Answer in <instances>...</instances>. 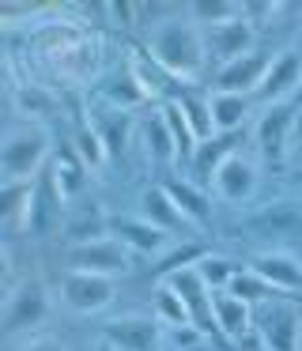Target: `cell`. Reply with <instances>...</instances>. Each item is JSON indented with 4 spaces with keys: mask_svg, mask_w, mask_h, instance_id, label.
<instances>
[{
    "mask_svg": "<svg viewBox=\"0 0 302 351\" xmlns=\"http://www.w3.org/2000/svg\"><path fill=\"white\" fill-rule=\"evenodd\" d=\"M19 351H65V343L53 340V336H30Z\"/></svg>",
    "mask_w": 302,
    "mask_h": 351,
    "instance_id": "e575fe53",
    "label": "cell"
},
{
    "mask_svg": "<svg viewBox=\"0 0 302 351\" xmlns=\"http://www.w3.org/2000/svg\"><path fill=\"white\" fill-rule=\"evenodd\" d=\"M110 238H117L128 253H140V257H159L170 245V234L151 227L140 215H110Z\"/></svg>",
    "mask_w": 302,
    "mask_h": 351,
    "instance_id": "8fae6325",
    "label": "cell"
},
{
    "mask_svg": "<svg viewBox=\"0 0 302 351\" xmlns=\"http://www.w3.org/2000/svg\"><path fill=\"white\" fill-rule=\"evenodd\" d=\"M294 155H299V159H302V136H299V144H294Z\"/></svg>",
    "mask_w": 302,
    "mask_h": 351,
    "instance_id": "8d00e7d4",
    "label": "cell"
},
{
    "mask_svg": "<svg viewBox=\"0 0 302 351\" xmlns=\"http://www.w3.org/2000/svg\"><path fill=\"white\" fill-rule=\"evenodd\" d=\"M57 287H60L65 306L76 310V313H102L106 306H113V298H117L113 280H106V276H91V272H72V268L60 276Z\"/></svg>",
    "mask_w": 302,
    "mask_h": 351,
    "instance_id": "277c9868",
    "label": "cell"
},
{
    "mask_svg": "<svg viewBox=\"0 0 302 351\" xmlns=\"http://www.w3.org/2000/svg\"><path fill=\"white\" fill-rule=\"evenodd\" d=\"M128 250L117 242V238H98V242L87 245H68V268L72 272H91V276H125L128 272Z\"/></svg>",
    "mask_w": 302,
    "mask_h": 351,
    "instance_id": "5b68a950",
    "label": "cell"
},
{
    "mask_svg": "<svg viewBox=\"0 0 302 351\" xmlns=\"http://www.w3.org/2000/svg\"><path fill=\"white\" fill-rule=\"evenodd\" d=\"M148 99H151V95L143 91V84L136 80V72L128 69V64L102 80V102H106V106H113V110H125V114H128V110L143 106Z\"/></svg>",
    "mask_w": 302,
    "mask_h": 351,
    "instance_id": "ac0fdd59",
    "label": "cell"
},
{
    "mask_svg": "<svg viewBox=\"0 0 302 351\" xmlns=\"http://www.w3.org/2000/svg\"><path fill=\"white\" fill-rule=\"evenodd\" d=\"M302 87V49L287 46L272 57L268 72H264L261 87H257L253 99H261L264 106H276V102H291V95Z\"/></svg>",
    "mask_w": 302,
    "mask_h": 351,
    "instance_id": "52a82bcc",
    "label": "cell"
},
{
    "mask_svg": "<svg viewBox=\"0 0 302 351\" xmlns=\"http://www.w3.org/2000/svg\"><path fill=\"white\" fill-rule=\"evenodd\" d=\"M128 69L136 72V80L143 84V91H148L151 99H163V91H166V84H170V76H166V72L159 69L155 61H151L148 49H136V53L128 57Z\"/></svg>",
    "mask_w": 302,
    "mask_h": 351,
    "instance_id": "4dcf8cb0",
    "label": "cell"
},
{
    "mask_svg": "<svg viewBox=\"0 0 302 351\" xmlns=\"http://www.w3.org/2000/svg\"><path fill=\"white\" fill-rule=\"evenodd\" d=\"M185 351H219V348H216V343H211V340H200V343H196V348H185Z\"/></svg>",
    "mask_w": 302,
    "mask_h": 351,
    "instance_id": "d590c367",
    "label": "cell"
},
{
    "mask_svg": "<svg viewBox=\"0 0 302 351\" xmlns=\"http://www.w3.org/2000/svg\"><path fill=\"white\" fill-rule=\"evenodd\" d=\"M226 291H231L234 298H242V302H249V306H264V302L272 298V291H276V287H272L264 276H257L253 268H238Z\"/></svg>",
    "mask_w": 302,
    "mask_h": 351,
    "instance_id": "f1b7e54d",
    "label": "cell"
},
{
    "mask_svg": "<svg viewBox=\"0 0 302 351\" xmlns=\"http://www.w3.org/2000/svg\"><path fill=\"white\" fill-rule=\"evenodd\" d=\"M299 351H302V340H299Z\"/></svg>",
    "mask_w": 302,
    "mask_h": 351,
    "instance_id": "f35d334b",
    "label": "cell"
},
{
    "mask_svg": "<svg viewBox=\"0 0 302 351\" xmlns=\"http://www.w3.org/2000/svg\"><path fill=\"white\" fill-rule=\"evenodd\" d=\"M211 306H216V325L226 340H242V336L249 332V325H253V306L249 302L234 298L231 291H219V295L211 298Z\"/></svg>",
    "mask_w": 302,
    "mask_h": 351,
    "instance_id": "d6986e66",
    "label": "cell"
},
{
    "mask_svg": "<svg viewBox=\"0 0 302 351\" xmlns=\"http://www.w3.org/2000/svg\"><path fill=\"white\" fill-rule=\"evenodd\" d=\"M253 38H257V27L249 23L246 16L231 19V23H219V27H204V46H208V61H216L219 69L238 57L253 53Z\"/></svg>",
    "mask_w": 302,
    "mask_h": 351,
    "instance_id": "9c48e42d",
    "label": "cell"
},
{
    "mask_svg": "<svg viewBox=\"0 0 302 351\" xmlns=\"http://www.w3.org/2000/svg\"><path fill=\"white\" fill-rule=\"evenodd\" d=\"M178 99V106H181V114H185V121L193 125V132H196V140H211L216 136V125H211V106H208V95H196V91H181V95H174Z\"/></svg>",
    "mask_w": 302,
    "mask_h": 351,
    "instance_id": "83f0119b",
    "label": "cell"
},
{
    "mask_svg": "<svg viewBox=\"0 0 302 351\" xmlns=\"http://www.w3.org/2000/svg\"><path fill=\"white\" fill-rule=\"evenodd\" d=\"M72 152H76V159H80L87 170H102V167H110V159H106V147H102V140H98V132L91 129V121H83L80 129H76V136H72Z\"/></svg>",
    "mask_w": 302,
    "mask_h": 351,
    "instance_id": "f546056e",
    "label": "cell"
},
{
    "mask_svg": "<svg viewBox=\"0 0 302 351\" xmlns=\"http://www.w3.org/2000/svg\"><path fill=\"white\" fill-rule=\"evenodd\" d=\"M102 340L113 351H155L159 348V325L155 317H140V313H128V317H113L102 325Z\"/></svg>",
    "mask_w": 302,
    "mask_h": 351,
    "instance_id": "4fadbf2b",
    "label": "cell"
},
{
    "mask_svg": "<svg viewBox=\"0 0 302 351\" xmlns=\"http://www.w3.org/2000/svg\"><path fill=\"white\" fill-rule=\"evenodd\" d=\"M208 106H211V125H216V136H231V132L249 117V99H246V95L211 91L208 95Z\"/></svg>",
    "mask_w": 302,
    "mask_h": 351,
    "instance_id": "44dd1931",
    "label": "cell"
},
{
    "mask_svg": "<svg viewBox=\"0 0 302 351\" xmlns=\"http://www.w3.org/2000/svg\"><path fill=\"white\" fill-rule=\"evenodd\" d=\"M87 121H91V129L98 132V140H102L106 159L110 162L125 159L128 136H132V117H128L125 110H113V106H106V102H98V106L87 110Z\"/></svg>",
    "mask_w": 302,
    "mask_h": 351,
    "instance_id": "5bb4252c",
    "label": "cell"
},
{
    "mask_svg": "<svg viewBox=\"0 0 302 351\" xmlns=\"http://www.w3.org/2000/svg\"><path fill=\"white\" fill-rule=\"evenodd\" d=\"M140 140H143V152H148L151 167H174V162L181 159L178 144H174V132H170V125H166V117H163V110H155L151 117H143Z\"/></svg>",
    "mask_w": 302,
    "mask_h": 351,
    "instance_id": "e0dca14e",
    "label": "cell"
},
{
    "mask_svg": "<svg viewBox=\"0 0 302 351\" xmlns=\"http://www.w3.org/2000/svg\"><path fill=\"white\" fill-rule=\"evenodd\" d=\"M272 57L261 53V49H253V53L238 57V61L223 64V69L216 72V91H226V95H246V99H253L257 87H261L264 72H268Z\"/></svg>",
    "mask_w": 302,
    "mask_h": 351,
    "instance_id": "7c38bea8",
    "label": "cell"
},
{
    "mask_svg": "<svg viewBox=\"0 0 302 351\" xmlns=\"http://www.w3.org/2000/svg\"><path fill=\"white\" fill-rule=\"evenodd\" d=\"M185 12L200 27H219L246 16V4H238V0H193V4H185Z\"/></svg>",
    "mask_w": 302,
    "mask_h": 351,
    "instance_id": "4316f807",
    "label": "cell"
},
{
    "mask_svg": "<svg viewBox=\"0 0 302 351\" xmlns=\"http://www.w3.org/2000/svg\"><path fill=\"white\" fill-rule=\"evenodd\" d=\"M294 102H276V106H264V114L257 117L253 140L261 147L264 159L279 162L287 155V140H291V125H294Z\"/></svg>",
    "mask_w": 302,
    "mask_h": 351,
    "instance_id": "30bf717a",
    "label": "cell"
},
{
    "mask_svg": "<svg viewBox=\"0 0 302 351\" xmlns=\"http://www.w3.org/2000/svg\"><path fill=\"white\" fill-rule=\"evenodd\" d=\"M136 215H140V219H148L151 227L166 230L170 238L178 234V230H196L193 223L178 212V204L170 200L166 185H148V189L140 193V200H136Z\"/></svg>",
    "mask_w": 302,
    "mask_h": 351,
    "instance_id": "9a60e30c",
    "label": "cell"
},
{
    "mask_svg": "<svg viewBox=\"0 0 302 351\" xmlns=\"http://www.w3.org/2000/svg\"><path fill=\"white\" fill-rule=\"evenodd\" d=\"M196 272H200L204 283H208L211 295H219V291L231 287V280H234V272H238V268H234L226 257H219V253H204V257L196 261Z\"/></svg>",
    "mask_w": 302,
    "mask_h": 351,
    "instance_id": "1f68e13d",
    "label": "cell"
},
{
    "mask_svg": "<svg viewBox=\"0 0 302 351\" xmlns=\"http://www.w3.org/2000/svg\"><path fill=\"white\" fill-rule=\"evenodd\" d=\"M15 106H19V114L27 117V121H38L42 114L53 110V95L42 91V87H19V91H15Z\"/></svg>",
    "mask_w": 302,
    "mask_h": 351,
    "instance_id": "836d02e7",
    "label": "cell"
},
{
    "mask_svg": "<svg viewBox=\"0 0 302 351\" xmlns=\"http://www.w3.org/2000/svg\"><path fill=\"white\" fill-rule=\"evenodd\" d=\"M166 193H170V200L178 204V212L185 215V219L193 223L196 230H200L204 223L211 219V200L204 197V193L196 189L193 182H181V178H178V182H166Z\"/></svg>",
    "mask_w": 302,
    "mask_h": 351,
    "instance_id": "603a6c76",
    "label": "cell"
},
{
    "mask_svg": "<svg viewBox=\"0 0 302 351\" xmlns=\"http://www.w3.org/2000/svg\"><path fill=\"white\" fill-rule=\"evenodd\" d=\"M234 152H238V147H234V136H211V140H204V144L196 147V155H193L189 167L196 170V178H208L211 182V174H216Z\"/></svg>",
    "mask_w": 302,
    "mask_h": 351,
    "instance_id": "d4e9b609",
    "label": "cell"
},
{
    "mask_svg": "<svg viewBox=\"0 0 302 351\" xmlns=\"http://www.w3.org/2000/svg\"><path fill=\"white\" fill-rule=\"evenodd\" d=\"M299 185H302V170H299Z\"/></svg>",
    "mask_w": 302,
    "mask_h": 351,
    "instance_id": "74e56055",
    "label": "cell"
},
{
    "mask_svg": "<svg viewBox=\"0 0 302 351\" xmlns=\"http://www.w3.org/2000/svg\"><path fill=\"white\" fill-rule=\"evenodd\" d=\"M49 182H53V193H57V204H65V200H72L76 193L83 189V182H87V167L76 159V152H65V155L53 159Z\"/></svg>",
    "mask_w": 302,
    "mask_h": 351,
    "instance_id": "7402d4cb",
    "label": "cell"
},
{
    "mask_svg": "<svg viewBox=\"0 0 302 351\" xmlns=\"http://www.w3.org/2000/svg\"><path fill=\"white\" fill-rule=\"evenodd\" d=\"M155 317H159V321H166L170 328H185V325H193V317H189V306L181 302V298L174 295L170 287H159V291H155Z\"/></svg>",
    "mask_w": 302,
    "mask_h": 351,
    "instance_id": "d6a6232c",
    "label": "cell"
},
{
    "mask_svg": "<svg viewBox=\"0 0 302 351\" xmlns=\"http://www.w3.org/2000/svg\"><path fill=\"white\" fill-rule=\"evenodd\" d=\"M257 185H261V170H257V159L234 152L223 167L211 174V189L226 200V204H249L257 197Z\"/></svg>",
    "mask_w": 302,
    "mask_h": 351,
    "instance_id": "ba28073f",
    "label": "cell"
},
{
    "mask_svg": "<svg viewBox=\"0 0 302 351\" xmlns=\"http://www.w3.org/2000/svg\"><path fill=\"white\" fill-rule=\"evenodd\" d=\"M257 276L272 283L276 291H299L302 287V261L294 253H283V250H264L249 261Z\"/></svg>",
    "mask_w": 302,
    "mask_h": 351,
    "instance_id": "2e32d148",
    "label": "cell"
},
{
    "mask_svg": "<svg viewBox=\"0 0 302 351\" xmlns=\"http://www.w3.org/2000/svg\"><path fill=\"white\" fill-rule=\"evenodd\" d=\"M257 336L264 351H299L302 340V313L291 302H264L257 317Z\"/></svg>",
    "mask_w": 302,
    "mask_h": 351,
    "instance_id": "8992f818",
    "label": "cell"
},
{
    "mask_svg": "<svg viewBox=\"0 0 302 351\" xmlns=\"http://www.w3.org/2000/svg\"><path fill=\"white\" fill-rule=\"evenodd\" d=\"M49 317V291H45L42 280H23L12 287L4 302V332L8 336H19L38 328L42 321Z\"/></svg>",
    "mask_w": 302,
    "mask_h": 351,
    "instance_id": "3957f363",
    "label": "cell"
},
{
    "mask_svg": "<svg viewBox=\"0 0 302 351\" xmlns=\"http://www.w3.org/2000/svg\"><path fill=\"white\" fill-rule=\"evenodd\" d=\"M148 53L170 80H185L193 84L208 64V46H204V27L196 23L189 12L181 16H166L151 27L148 34Z\"/></svg>",
    "mask_w": 302,
    "mask_h": 351,
    "instance_id": "6da1fadb",
    "label": "cell"
},
{
    "mask_svg": "<svg viewBox=\"0 0 302 351\" xmlns=\"http://www.w3.org/2000/svg\"><path fill=\"white\" fill-rule=\"evenodd\" d=\"M30 212H34V182H27V185H4V197H0V215H4L8 227H27Z\"/></svg>",
    "mask_w": 302,
    "mask_h": 351,
    "instance_id": "cb8c5ba5",
    "label": "cell"
},
{
    "mask_svg": "<svg viewBox=\"0 0 302 351\" xmlns=\"http://www.w3.org/2000/svg\"><path fill=\"white\" fill-rule=\"evenodd\" d=\"M159 110H163L166 125H170V132H174V144H178V155H181L185 162H193V155H196V147H200V140H196L193 125L185 121V114H181L178 99H163V102H159Z\"/></svg>",
    "mask_w": 302,
    "mask_h": 351,
    "instance_id": "484cf974",
    "label": "cell"
},
{
    "mask_svg": "<svg viewBox=\"0 0 302 351\" xmlns=\"http://www.w3.org/2000/svg\"><path fill=\"white\" fill-rule=\"evenodd\" d=\"M53 155V136L38 121H19L8 129L0 147V185H27L38 178L45 159Z\"/></svg>",
    "mask_w": 302,
    "mask_h": 351,
    "instance_id": "7a4b0ae2",
    "label": "cell"
},
{
    "mask_svg": "<svg viewBox=\"0 0 302 351\" xmlns=\"http://www.w3.org/2000/svg\"><path fill=\"white\" fill-rule=\"evenodd\" d=\"M53 64H57V72L68 80H87V76H95L98 49H95V42L76 38V42H68V46L53 49Z\"/></svg>",
    "mask_w": 302,
    "mask_h": 351,
    "instance_id": "ffe728a7",
    "label": "cell"
}]
</instances>
